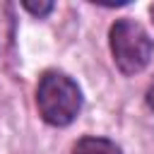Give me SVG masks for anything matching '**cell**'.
I'll return each instance as SVG.
<instances>
[{"label":"cell","instance_id":"1","mask_svg":"<svg viewBox=\"0 0 154 154\" xmlns=\"http://www.w3.org/2000/svg\"><path fill=\"white\" fill-rule=\"evenodd\" d=\"M36 108L48 125L65 128L77 118L82 108V91L67 75L48 70L36 84Z\"/></svg>","mask_w":154,"mask_h":154},{"label":"cell","instance_id":"3","mask_svg":"<svg viewBox=\"0 0 154 154\" xmlns=\"http://www.w3.org/2000/svg\"><path fill=\"white\" fill-rule=\"evenodd\" d=\"M72 154H123L120 147L106 137H82L75 142Z\"/></svg>","mask_w":154,"mask_h":154},{"label":"cell","instance_id":"4","mask_svg":"<svg viewBox=\"0 0 154 154\" xmlns=\"http://www.w3.org/2000/svg\"><path fill=\"white\" fill-rule=\"evenodd\" d=\"M24 10H29L31 14H36V17H46L51 10H53V2H24Z\"/></svg>","mask_w":154,"mask_h":154},{"label":"cell","instance_id":"5","mask_svg":"<svg viewBox=\"0 0 154 154\" xmlns=\"http://www.w3.org/2000/svg\"><path fill=\"white\" fill-rule=\"evenodd\" d=\"M144 99H147V106L154 111V79L149 82V87H147V94H144Z\"/></svg>","mask_w":154,"mask_h":154},{"label":"cell","instance_id":"2","mask_svg":"<svg viewBox=\"0 0 154 154\" xmlns=\"http://www.w3.org/2000/svg\"><path fill=\"white\" fill-rule=\"evenodd\" d=\"M108 43H111V55L116 67L123 75H137L142 72L154 53V41L144 31V26L135 19H116L108 31Z\"/></svg>","mask_w":154,"mask_h":154},{"label":"cell","instance_id":"6","mask_svg":"<svg viewBox=\"0 0 154 154\" xmlns=\"http://www.w3.org/2000/svg\"><path fill=\"white\" fill-rule=\"evenodd\" d=\"M149 12H152V22H154V5H152V7H149Z\"/></svg>","mask_w":154,"mask_h":154}]
</instances>
